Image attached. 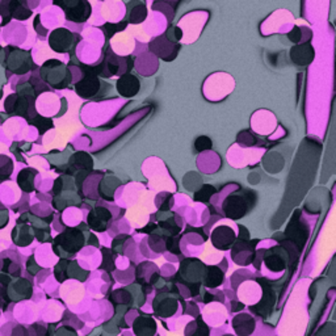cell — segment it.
Listing matches in <instances>:
<instances>
[{
    "instance_id": "obj_12",
    "label": "cell",
    "mask_w": 336,
    "mask_h": 336,
    "mask_svg": "<svg viewBox=\"0 0 336 336\" xmlns=\"http://www.w3.org/2000/svg\"><path fill=\"white\" fill-rule=\"evenodd\" d=\"M151 52H154L157 55L163 58L166 61V53H172V55L176 57V54L179 52L180 46L177 44H172L166 38V35H162L159 38L153 39V42L150 44Z\"/></svg>"
},
{
    "instance_id": "obj_22",
    "label": "cell",
    "mask_w": 336,
    "mask_h": 336,
    "mask_svg": "<svg viewBox=\"0 0 336 336\" xmlns=\"http://www.w3.org/2000/svg\"><path fill=\"white\" fill-rule=\"evenodd\" d=\"M32 124H35V126L38 127L39 133H45V131L53 127V123L52 120H48V118L39 117V116H35V120H31Z\"/></svg>"
},
{
    "instance_id": "obj_21",
    "label": "cell",
    "mask_w": 336,
    "mask_h": 336,
    "mask_svg": "<svg viewBox=\"0 0 336 336\" xmlns=\"http://www.w3.org/2000/svg\"><path fill=\"white\" fill-rule=\"evenodd\" d=\"M127 25V21L125 20V21L120 22V24H105L104 26H103V31H105V35L109 38V37H112V35H114V33H117V32L123 31L124 28Z\"/></svg>"
},
{
    "instance_id": "obj_15",
    "label": "cell",
    "mask_w": 336,
    "mask_h": 336,
    "mask_svg": "<svg viewBox=\"0 0 336 336\" xmlns=\"http://www.w3.org/2000/svg\"><path fill=\"white\" fill-rule=\"evenodd\" d=\"M35 170H31V168H26V170L21 171L20 175H18V185L22 188V191L25 192H32L35 189Z\"/></svg>"
},
{
    "instance_id": "obj_4",
    "label": "cell",
    "mask_w": 336,
    "mask_h": 336,
    "mask_svg": "<svg viewBox=\"0 0 336 336\" xmlns=\"http://www.w3.org/2000/svg\"><path fill=\"white\" fill-rule=\"evenodd\" d=\"M65 9L66 18L74 22H84L87 21L88 18L91 16V5L87 1H63L57 3Z\"/></svg>"
},
{
    "instance_id": "obj_17",
    "label": "cell",
    "mask_w": 336,
    "mask_h": 336,
    "mask_svg": "<svg viewBox=\"0 0 336 336\" xmlns=\"http://www.w3.org/2000/svg\"><path fill=\"white\" fill-rule=\"evenodd\" d=\"M71 164L80 171H91L93 167V160L87 153H76L71 158Z\"/></svg>"
},
{
    "instance_id": "obj_8",
    "label": "cell",
    "mask_w": 336,
    "mask_h": 336,
    "mask_svg": "<svg viewBox=\"0 0 336 336\" xmlns=\"http://www.w3.org/2000/svg\"><path fill=\"white\" fill-rule=\"evenodd\" d=\"M289 260V256L286 251L283 247H275L269 251V253L264 255V263L271 271L280 272L285 269L286 262Z\"/></svg>"
},
{
    "instance_id": "obj_10",
    "label": "cell",
    "mask_w": 336,
    "mask_h": 336,
    "mask_svg": "<svg viewBox=\"0 0 336 336\" xmlns=\"http://www.w3.org/2000/svg\"><path fill=\"white\" fill-rule=\"evenodd\" d=\"M141 83L137 76L131 74H124L117 82V91L118 93L124 97H133L136 96L140 92Z\"/></svg>"
},
{
    "instance_id": "obj_1",
    "label": "cell",
    "mask_w": 336,
    "mask_h": 336,
    "mask_svg": "<svg viewBox=\"0 0 336 336\" xmlns=\"http://www.w3.org/2000/svg\"><path fill=\"white\" fill-rule=\"evenodd\" d=\"M256 202V195L252 191L242 189L240 192L229 196L223 202V212L227 218L239 219L245 217L249 208Z\"/></svg>"
},
{
    "instance_id": "obj_26",
    "label": "cell",
    "mask_w": 336,
    "mask_h": 336,
    "mask_svg": "<svg viewBox=\"0 0 336 336\" xmlns=\"http://www.w3.org/2000/svg\"><path fill=\"white\" fill-rule=\"evenodd\" d=\"M197 151H204V150L212 149V141L208 137H198L195 142Z\"/></svg>"
},
{
    "instance_id": "obj_13",
    "label": "cell",
    "mask_w": 336,
    "mask_h": 336,
    "mask_svg": "<svg viewBox=\"0 0 336 336\" xmlns=\"http://www.w3.org/2000/svg\"><path fill=\"white\" fill-rule=\"evenodd\" d=\"M290 57L292 61L298 66H306L311 63L314 58V50L311 48L310 44H303L294 46L290 50Z\"/></svg>"
},
{
    "instance_id": "obj_33",
    "label": "cell",
    "mask_w": 336,
    "mask_h": 336,
    "mask_svg": "<svg viewBox=\"0 0 336 336\" xmlns=\"http://www.w3.org/2000/svg\"><path fill=\"white\" fill-rule=\"evenodd\" d=\"M89 245L95 246V247H97V246H99V239H97L96 236L93 235V234H91V235H89Z\"/></svg>"
},
{
    "instance_id": "obj_16",
    "label": "cell",
    "mask_w": 336,
    "mask_h": 336,
    "mask_svg": "<svg viewBox=\"0 0 336 336\" xmlns=\"http://www.w3.org/2000/svg\"><path fill=\"white\" fill-rule=\"evenodd\" d=\"M222 281L223 272L219 269L218 266H208V268H206V286H209V288H217L218 285L222 284Z\"/></svg>"
},
{
    "instance_id": "obj_6",
    "label": "cell",
    "mask_w": 336,
    "mask_h": 336,
    "mask_svg": "<svg viewBox=\"0 0 336 336\" xmlns=\"http://www.w3.org/2000/svg\"><path fill=\"white\" fill-rule=\"evenodd\" d=\"M235 232L231 227L229 226L215 227L212 232V243L215 248L222 249V251L231 248L232 245L235 243Z\"/></svg>"
},
{
    "instance_id": "obj_30",
    "label": "cell",
    "mask_w": 336,
    "mask_h": 336,
    "mask_svg": "<svg viewBox=\"0 0 336 336\" xmlns=\"http://www.w3.org/2000/svg\"><path fill=\"white\" fill-rule=\"evenodd\" d=\"M239 230H240L239 239L240 240H249V234H248V231H247V229H246L245 226H242V225H240Z\"/></svg>"
},
{
    "instance_id": "obj_29",
    "label": "cell",
    "mask_w": 336,
    "mask_h": 336,
    "mask_svg": "<svg viewBox=\"0 0 336 336\" xmlns=\"http://www.w3.org/2000/svg\"><path fill=\"white\" fill-rule=\"evenodd\" d=\"M16 99H18V96H16V95H11V96L7 99V101H5V110H7L8 113L13 112V109H15Z\"/></svg>"
},
{
    "instance_id": "obj_2",
    "label": "cell",
    "mask_w": 336,
    "mask_h": 336,
    "mask_svg": "<svg viewBox=\"0 0 336 336\" xmlns=\"http://www.w3.org/2000/svg\"><path fill=\"white\" fill-rule=\"evenodd\" d=\"M84 243H86V239L80 229H67L54 240V246L61 247L67 253H76L83 247Z\"/></svg>"
},
{
    "instance_id": "obj_11",
    "label": "cell",
    "mask_w": 336,
    "mask_h": 336,
    "mask_svg": "<svg viewBox=\"0 0 336 336\" xmlns=\"http://www.w3.org/2000/svg\"><path fill=\"white\" fill-rule=\"evenodd\" d=\"M121 65H123V63H121V59H120L117 55H114L110 49H108L103 63L96 66L97 75H101V76H104V78H110V76H113L114 74H117Z\"/></svg>"
},
{
    "instance_id": "obj_19",
    "label": "cell",
    "mask_w": 336,
    "mask_h": 336,
    "mask_svg": "<svg viewBox=\"0 0 336 336\" xmlns=\"http://www.w3.org/2000/svg\"><path fill=\"white\" fill-rule=\"evenodd\" d=\"M217 192V189L213 185H202L200 191H197L195 193V201L198 202H208L210 200V197L213 196L214 193Z\"/></svg>"
},
{
    "instance_id": "obj_27",
    "label": "cell",
    "mask_w": 336,
    "mask_h": 336,
    "mask_svg": "<svg viewBox=\"0 0 336 336\" xmlns=\"http://www.w3.org/2000/svg\"><path fill=\"white\" fill-rule=\"evenodd\" d=\"M301 37H302L301 28H298V26H294L292 31L289 32V35H288V38L290 39L292 42H294V44H298V42L301 41Z\"/></svg>"
},
{
    "instance_id": "obj_23",
    "label": "cell",
    "mask_w": 336,
    "mask_h": 336,
    "mask_svg": "<svg viewBox=\"0 0 336 336\" xmlns=\"http://www.w3.org/2000/svg\"><path fill=\"white\" fill-rule=\"evenodd\" d=\"M103 256H104V264L101 268H104L106 271H112L114 268L113 265V252L108 248H103Z\"/></svg>"
},
{
    "instance_id": "obj_18",
    "label": "cell",
    "mask_w": 336,
    "mask_h": 336,
    "mask_svg": "<svg viewBox=\"0 0 336 336\" xmlns=\"http://www.w3.org/2000/svg\"><path fill=\"white\" fill-rule=\"evenodd\" d=\"M147 18V8L143 3H136L129 13V21L133 24H141Z\"/></svg>"
},
{
    "instance_id": "obj_25",
    "label": "cell",
    "mask_w": 336,
    "mask_h": 336,
    "mask_svg": "<svg viewBox=\"0 0 336 336\" xmlns=\"http://www.w3.org/2000/svg\"><path fill=\"white\" fill-rule=\"evenodd\" d=\"M166 248L172 253H180L179 248V239L176 236H167L166 238Z\"/></svg>"
},
{
    "instance_id": "obj_28",
    "label": "cell",
    "mask_w": 336,
    "mask_h": 336,
    "mask_svg": "<svg viewBox=\"0 0 336 336\" xmlns=\"http://www.w3.org/2000/svg\"><path fill=\"white\" fill-rule=\"evenodd\" d=\"M126 239H127L126 235H120L113 240V246H112V247H113L114 253L116 252L121 253V247L124 246V240H126Z\"/></svg>"
},
{
    "instance_id": "obj_32",
    "label": "cell",
    "mask_w": 336,
    "mask_h": 336,
    "mask_svg": "<svg viewBox=\"0 0 336 336\" xmlns=\"http://www.w3.org/2000/svg\"><path fill=\"white\" fill-rule=\"evenodd\" d=\"M158 227V225H155V223H150L149 226H146L143 229V230H141V231H143V232H151L153 230H155Z\"/></svg>"
},
{
    "instance_id": "obj_14",
    "label": "cell",
    "mask_w": 336,
    "mask_h": 336,
    "mask_svg": "<svg viewBox=\"0 0 336 336\" xmlns=\"http://www.w3.org/2000/svg\"><path fill=\"white\" fill-rule=\"evenodd\" d=\"M121 185V181L116 177H104L101 180L100 187H99V192L101 197H104L105 200L112 201L113 200V193L116 188Z\"/></svg>"
},
{
    "instance_id": "obj_31",
    "label": "cell",
    "mask_w": 336,
    "mask_h": 336,
    "mask_svg": "<svg viewBox=\"0 0 336 336\" xmlns=\"http://www.w3.org/2000/svg\"><path fill=\"white\" fill-rule=\"evenodd\" d=\"M62 189H63V179H58L54 184V191L53 192H54V195H58Z\"/></svg>"
},
{
    "instance_id": "obj_20",
    "label": "cell",
    "mask_w": 336,
    "mask_h": 336,
    "mask_svg": "<svg viewBox=\"0 0 336 336\" xmlns=\"http://www.w3.org/2000/svg\"><path fill=\"white\" fill-rule=\"evenodd\" d=\"M159 226L162 227L163 230L168 234L170 236H176L180 232V226L176 223L174 219H166V221H160Z\"/></svg>"
},
{
    "instance_id": "obj_24",
    "label": "cell",
    "mask_w": 336,
    "mask_h": 336,
    "mask_svg": "<svg viewBox=\"0 0 336 336\" xmlns=\"http://www.w3.org/2000/svg\"><path fill=\"white\" fill-rule=\"evenodd\" d=\"M164 35H166V38H168V41H170V42H172V44H176V42H177V41L181 38L183 33H181V29H179L177 26H171L170 29L167 31V33Z\"/></svg>"
},
{
    "instance_id": "obj_5",
    "label": "cell",
    "mask_w": 336,
    "mask_h": 336,
    "mask_svg": "<svg viewBox=\"0 0 336 336\" xmlns=\"http://www.w3.org/2000/svg\"><path fill=\"white\" fill-rule=\"evenodd\" d=\"M75 39H79L78 35H72L70 31L61 28V29H57L50 35L49 44H50V48L54 52L66 53L71 50L76 45Z\"/></svg>"
},
{
    "instance_id": "obj_7",
    "label": "cell",
    "mask_w": 336,
    "mask_h": 336,
    "mask_svg": "<svg viewBox=\"0 0 336 336\" xmlns=\"http://www.w3.org/2000/svg\"><path fill=\"white\" fill-rule=\"evenodd\" d=\"M112 221V213L105 208H95L88 215V226L95 231H105Z\"/></svg>"
},
{
    "instance_id": "obj_9",
    "label": "cell",
    "mask_w": 336,
    "mask_h": 336,
    "mask_svg": "<svg viewBox=\"0 0 336 336\" xmlns=\"http://www.w3.org/2000/svg\"><path fill=\"white\" fill-rule=\"evenodd\" d=\"M100 89V82L95 75L86 74L84 78L75 86V91L79 96L83 99H91L95 95H97V92Z\"/></svg>"
},
{
    "instance_id": "obj_3",
    "label": "cell",
    "mask_w": 336,
    "mask_h": 336,
    "mask_svg": "<svg viewBox=\"0 0 336 336\" xmlns=\"http://www.w3.org/2000/svg\"><path fill=\"white\" fill-rule=\"evenodd\" d=\"M300 214L301 212L297 210L296 214L292 217V221L289 222L288 227L284 232V236L286 238V240H289L290 243L296 246L300 251L303 248L306 240L309 238V230L307 227L303 225V223L300 221Z\"/></svg>"
}]
</instances>
